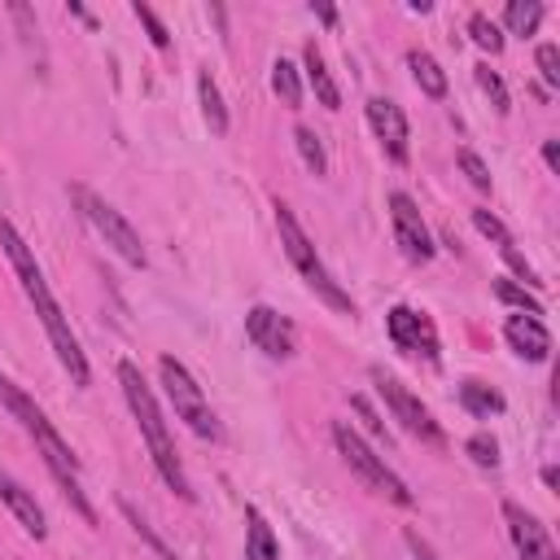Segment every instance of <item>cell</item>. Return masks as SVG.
I'll use <instances>...</instances> for the list:
<instances>
[{"mask_svg":"<svg viewBox=\"0 0 560 560\" xmlns=\"http://www.w3.org/2000/svg\"><path fill=\"white\" fill-rule=\"evenodd\" d=\"M245 338L263 351V355H271V360H290L294 355V346H299V329H294V320H285L280 312H271V307H249V316H245Z\"/></svg>","mask_w":560,"mask_h":560,"instance_id":"9c48e42d","label":"cell"},{"mask_svg":"<svg viewBox=\"0 0 560 560\" xmlns=\"http://www.w3.org/2000/svg\"><path fill=\"white\" fill-rule=\"evenodd\" d=\"M71 197H75L80 215L97 228V236H101L123 263H132V267H145V263H149V254H145V245H141V232H136L106 197H97V193H88V188H71Z\"/></svg>","mask_w":560,"mask_h":560,"instance_id":"52a82bcc","label":"cell"},{"mask_svg":"<svg viewBox=\"0 0 560 560\" xmlns=\"http://www.w3.org/2000/svg\"><path fill=\"white\" fill-rule=\"evenodd\" d=\"M271 88H276V97L285 101L290 110L303 106V80H299V66H294L290 58H280V62L271 66Z\"/></svg>","mask_w":560,"mask_h":560,"instance_id":"7402d4cb","label":"cell"},{"mask_svg":"<svg viewBox=\"0 0 560 560\" xmlns=\"http://www.w3.org/2000/svg\"><path fill=\"white\" fill-rule=\"evenodd\" d=\"M473 228H477L482 236H490L499 249H503V245H512V232H508V228H503V223H499L490 210H473Z\"/></svg>","mask_w":560,"mask_h":560,"instance_id":"1f68e13d","label":"cell"},{"mask_svg":"<svg viewBox=\"0 0 560 560\" xmlns=\"http://www.w3.org/2000/svg\"><path fill=\"white\" fill-rule=\"evenodd\" d=\"M499 254H503V263H508V267H512V271H516V276L525 280V285H529V290H538V285H543V280H538V271H534V267L525 263V254H521L516 245H503Z\"/></svg>","mask_w":560,"mask_h":560,"instance_id":"d6a6232c","label":"cell"},{"mask_svg":"<svg viewBox=\"0 0 560 560\" xmlns=\"http://www.w3.org/2000/svg\"><path fill=\"white\" fill-rule=\"evenodd\" d=\"M197 97H202V114H206L210 132L223 136V132H228V106H223V93H219V84L210 80V71L197 75Z\"/></svg>","mask_w":560,"mask_h":560,"instance_id":"d6986e66","label":"cell"},{"mask_svg":"<svg viewBox=\"0 0 560 560\" xmlns=\"http://www.w3.org/2000/svg\"><path fill=\"white\" fill-rule=\"evenodd\" d=\"M495 294H499L508 307H516L521 316H534V320L543 316V303H538L534 294H525V290L516 285V280H508V276H503V280H495Z\"/></svg>","mask_w":560,"mask_h":560,"instance_id":"603a6c76","label":"cell"},{"mask_svg":"<svg viewBox=\"0 0 560 560\" xmlns=\"http://www.w3.org/2000/svg\"><path fill=\"white\" fill-rule=\"evenodd\" d=\"M543 162L551 171H560V141H543Z\"/></svg>","mask_w":560,"mask_h":560,"instance_id":"d590c367","label":"cell"},{"mask_svg":"<svg viewBox=\"0 0 560 560\" xmlns=\"http://www.w3.org/2000/svg\"><path fill=\"white\" fill-rule=\"evenodd\" d=\"M0 245H5V254H10V263H14V271H19V280H23V294H27V303L36 307V316H40V325H45V333H49L58 360H62V368L71 373L75 386H88V381H93V368H88V360H84V351H80V338L71 333V320H66L62 303H58L53 290H49V280H45V271H40V263H36V254H32V245L19 236L14 223H0Z\"/></svg>","mask_w":560,"mask_h":560,"instance_id":"6da1fadb","label":"cell"},{"mask_svg":"<svg viewBox=\"0 0 560 560\" xmlns=\"http://www.w3.org/2000/svg\"><path fill=\"white\" fill-rule=\"evenodd\" d=\"M503 521H508V534H512V547H516L521 560H560V551H556L547 525H543L534 512H525L521 503L508 499V503H503Z\"/></svg>","mask_w":560,"mask_h":560,"instance_id":"7c38bea8","label":"cell"},{"mask_svg":"<svg viewBox=\"0 0 560 560\" xmlns=\"http://www.w3.org/2000/svg\"><path fill=\"white\" fill-rule=\"evenodd\" d=\"M303 66H307V80H312V88H316L320 106L338 110V106H342V93H338V84H333V75H329V66H325V58H320V49H316V45H307V49H303Z\"/></svg>","mask_w":560,"mask_h":560,"instance_id":"e0dca14e","label":"cell"},{"mask_svg":"<svg viewBox=\"0 0 560 560\" xmlns=\"http://www.w3.org/2000/svg\"><path fill=\"white\" fill-rule=\"evenodd\" d=\"M294 141H299V154H303V162H307L316 175H325V171H329V154H325L320 136H316L312 127H294Z\"/></svg>","mask_w":560,"mask_h":560,"instance_id":"d4e9b609","label":"cell"},{"mask_svg":"<svg viewBox=\"0 0 560 560\" xmlns=\"http://www.w3.org/2000/svg\"><path fill=\"white\" fill-rule=\"evenodd\" d=\"M312 10H316V19H320V23H329V27L338 23V10H333V5H312Z\"/></svg>","mask_w":560,"mask_h":560,"instance_id":"8d00e7d4","label":"cell"},{"mask_svg":"<svg viewBox=\"0 0 560 560\" xmlns=\"http://www.w3.org/2000/svg\"><path fill=\"white\" fill-rule=\"evenodd\" d=\"M0 403H5V407H10V416L32 434V442L40 447V455H45L49 473L58 477V486L66 490V499L75 503V512H80L88 525H97V512H93L88 495L80 490V455L71 451V442L49 425V416L36 407V399H32V394H23L5 373H0Z\"/></svg>","mask_w":560,"mask_h":560,"instance_id":"7a4b0ae2","label":"cell"},{"mask_svg":"<svg viewBox=\"0 0 560 560\" xmlns=\"http://www.w3.org/2000/svg\"><path fill=\"white\" fill-rule=\"evenodd\" d=\"M123 516H127V521H132V529H136V534H141V538H145V543L158 551V560H180V556H175V551H171V547H167V543L154 534V525H149V521H145V516L132 508V503H123Z\"/></svg>","mask_w":560,"mask_h":560,"instance_id":"484cf974","label":"cell"},{"mask_svg":"<svg viewBox=\"0 0 560 560\" xmlns=\"http://www.w3.org/2000/svg\"><path fill=\"white\" fill-rule=\"evenodd\" d=\"M276 232H280V245H285V254H290V263L303 271V280L307 285L333 307V312H346V316H355V303H351V294L338 285V280L329 276V267L320 263V254H316V245H312V236L303 232V223L294 219V210L276 197Z\"/></svg>","mask_w":560,"mask_h":560,"instance_id":"277c9868","label":"cell"},{"mask_svg":"<svg viewBox=\"0 0 560 560\" xmlns=\"http://www.w3.org/2000/svg\"><path fill=\"white\" fill-rule=\"evenodd\" d=\"M407 547H412V556H416V560H438V556H434V547H429V543H421V534H407Z\"/></svg>","mask_w":560,"mask_h":560,"instance_id":"e575fe53","label":"cell"},{"mask_svg":"<svg viewBox=\"0 0 560 560\" xmlns=\"http://www.w3.org/2000/svg\"><path fill=\"white\" fill-rule=\"evenodd\" d=\"M333 442H338L342 460L360 473V482H364L368 490L386 495V499H390V503H399V508H412V503H416V495L407 490V482H403V477H399V473H394V468H390V464H386V460H381V455H377V451H373V447H368V442H364L346 421H338V425H333Z\"/></svg>","mask_w":560,"mask_h":560,"instance_id":"5b68a950","label":"cell"},{"mask_svg":"<svg viewBox=\"0 0 560 560\" xmlns=\"http://www.w3.org/2000/svg\"><path fill=\"white\" fill-rule=\"evenodd\" d=\"M477 84H482V93L490 97V106H495L499 114H508V88H503V80H499V75H495L486 62L477 66Z\"/></svg>","mask_w":560,"mask_h":560,"instance_id":"83f0119b","label":"cell"},{"mask_svg":"<svg viewBox=\"0 0 560 560\" xmlns=\"http://www.w3.org/2000/svg\"><path fill=\"white\" fill-rule=\"evenodd\" d=\"M158 373H162V386H167V399H171L175 416H180L197 438L219 442V438H223V429H219V421H215V412H210V403H206L202 386L193 381V373H188L180 360H171V355H162Z\"/></svg>","mask_w":560,"mask_h":560,"instance_id":"8992f818","label":"cell"},{"mask_svg":"<svg viewBox=\"0 0 560 560\" xmlns=\"http://www.w3.org/2000/svg\"><path fill=\"white\" fill-rule=\"evenodd\" d=\"M386 333H390V342H394L403 355H425L429 364H438V360H442V355H438L434 320H429V316H421V312H412V307H390V316H386Z\"/></svg>","mask_w":560,"mask_h":560,"instance_id":"30bf717a","label":"cell"},{"mask_svg":"<svg viewBox=\"0 0 560 560\" xmlns=\"http://www.w3.org/2000/svg\"><path fill=\"white\" fill-rule=\"evenodd\" d=\"M460 403H464V412H473V416H499V412H503V394L490 390V386H482V381H464V386H460Z\"/></svg>","mask_w":560,"mask_h":560,"instance_id":"44dd1931","label":"cell"},{"mask_svg":"<svg viewBox=\"0 0 560 560\" xmlns=\"http://www.w3.org/2000/svg\"><path fill=\"white\" fill-rule=\"evenodd\" d=\"M0 503H5L14 516H19V525L32 534V538H45L49 534V525H45V508L36 503V495L23 486V482H14L5 468H0Z\"/></svg>","mask_w":560,"mask_h":560,"instance_id":"9a60e30c","label":"cell"},{"mask_svg":"<svg viewBox=\"0 0 560 560\" xmlns=\"http://www.w3.org/2000/svg\"><path fill=\"white\" fill-rule=\"evenodd\" d=\"M373 386H377V394H381V403L390 407V416L407 429V434H416L421 442H434V447H442L447 438H442V425L429 416V407L394 377V373H386V368H373Z\"/></svg>","mask_w":560,"mask_h":560,"instance_id":"ba28073f","label":"cell"},{"mask_svg":"<svg viewBox=\"0 0 560 560\" xmlns=\"http://www.w3.org/2000/svg\"><path fill=\"white\" fill-rule=\"evenodd\" d=\"M368 123L394 162H407V114L390 97H368Z\"/></svg>","mask_w":560,"mask_h":560,"instance_id":"4fadbf2b","label":"cell"},{"mask_svg":"<svg viewBox=\"0 0 560 560\" xmlns=\"http://www.w3.org/2000/svg\"><path fill=\"white\" fill-rule=\"evenodd\" d=\"M534 62H538L543 84H547V88H560V49H556V45H538Z\"/></svg>","mask_w":560,"mask_h":560,"instance_id":"f1b7e54d","label":"cell"},{"mask_svg":"<svg viewBox=\"0 0 560 560\" xmlns=\"http://www.w3.org/2000/svg\"><path fill=\"white\" fill-rule=\"evenodd\" d=\"M132 14L145 23V32H149V40H154V49H171V36H167V27H162V19L149 10V5H141V0H136V5H132Z\"/></svg>","mask_w":560,"mask_h":560,"instance_id":"4dcf8cb0","label":"cell"},{"mask_svg":"<svg viewBox=\"0 0 560 560\" xmlns=\"http://www.w3.org/2000/svg\"><path fill=\"white\" fill-rule=\"evenodd\" d=\"M119 381H123V399H127V407H132V416H136V425H141V434H145V447H149V460H154L158 477H162V482H167V486H171L180 499H193V486H188L184 464H180V455H175L171 429H167L162 407H158L154 390L145 386L141 368L123 360V364H119Z\"/></svg>","mask_w":560,"mask_h":560,"instance_id":"3957f363","label":"cell"},{"mask_svg":"<svg viewBox=\"0 0 560 560\" xmlns=\"http://www.w3.org/2000/svg\"><path fill=\"white\" fill-rule=\"evenodd\" d=\"M407 66H412V80L421 84L425 97H434V101L447 97V71H442L425 49H412V53H407Z\"/></svg>","mask_w":560,"mask_h":560,"instance_id":"ac0fdd59","label":"cell"},{"mask_svg":"<svg viewBox=\"0 0 560 560\" xmlns=\"http://www.w3.org/2000/svg\"><path fill=\"white\" fill-rule=\"evenodd\" d=\"M390 219H394V241L403 245V254L412 263H429L434 258V236L421 219V206L407 193H390Z\"/></svg>","mask_w":560,"mask_h":560,"instance_id":"8fae6325","label":"cell"},{"mask_svg":"<svg viewBox=\"0 0 560 560\" xmlns=\"http://www.w3.org/2000/svg\"><path fill=\"white\" fill-rule=\"evenodd\" d=\"M351 407L360 412V421L368 425V434H377L381 442H390V434H386V425H381V416H377V412L368 407V399H364V394H355V399H351Z\"/></svg>","mask_w":560,"mask_h":560,"instance_id":"836d02e7","label":"cell"},{"mask_svg":"<svg viewBox=\"0 0 560 560\" xmlns=\"http://www.w3.org/2000/svg\"><path fill=\"white\" fill-rule=\"evenodd\" d=\"M543 23V5L538 0H508V10H503V27L508 36H534ZM499 27V32H503Z\"/></svg>","mask_w":560,"mask_h":560,"instance_id":"ffe728a7","label":"cell"},{"mask_svg":"<svg viewBox=\"0 0 560 560\" xmlns=\"http://www.w3.org/2000/svg\"><path fill=\"white\" fill-rule=\"evenodd\" d=\"M245 560H280L276 534L258 508H245Z\"/></svg>","mask_w":560,"mask_h":560,"instance_id":"2e32d148","label":"cell"},{"mask_svg":"<svg viewBox=\"0 0 560 560\" xmlns=\"http://www.w3.org/2000/svg\"><path fill=\"white\" fill-rule=\"evenodd\" d=\"M468 36H473V45L482 49V53H503V32H499V23H490L486 14H473L468 19Z\"/></svg>","mask_w":560,"mask_h":560,"instance_id":"cb8c5ba5","label":"cell"},{"mask_svg":"<svg viewBox=\"0 0 560 560\" xmlns=\"http://www.w3.org/2000/svg\"><path fill=\"white\" fill-rule=\"evenodd\" d=\"M503 338H508V346L521 355V360H529V364H547L551 360V333L543 329V320H534V316H508L503 320Z\"/></svg>","mask_w":560,"mask_h":560,"instance_id":"5bb4252c","label":"cell"},{"mask_svg":"<svg viewBox=\"0 0 560 560\" xmlns=\"http://www.w3.org/2000/svg\"><path fill=\"white\" fill-rule=\"evenodd\" d=\"M464 451L473 455L477 468H499V442H495L490 434H473V438L464 442Z\"/></svg>","mask_w":560,"mask_h":560,"instance_id":"4316f807","label":"cell"},{"mask_svg":"<svg viewBox=\"0 0 560 560\" xmlns=\"http://www.w3.org/2000/svg\"><path fill=\"white\" fill-rule=\"evenodd\" d=\"M455 162H460V171L468 175V184H473V188L490 193V171H486V162H482L473 149H460V158H455Z\"/></svg>","mask_w":560,"mask_h":560,"instance_id":"f546056e","label":"cell"}]
</instances>
